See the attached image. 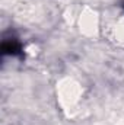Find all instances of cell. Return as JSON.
Masks as SVG:
<instances>
[{
  "mask_svg": "<svg viewBox=\"0 0 124 125\" xmlns=\"http://www.w3.org/2000/svg\"><path fill=\"white\" fill-rule=\"evenodd\" d=\"M19 51V45L15 41H9L3 44V52L4 54H16Z\"/></svg>",
  "mask_w": 124,
  "mask_h": 125,
  "instance_id": "obj_1",
  "label": "cell"
}]
</instances>
